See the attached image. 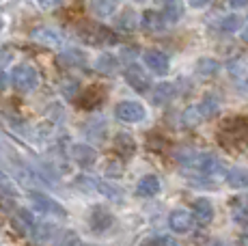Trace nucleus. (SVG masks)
<instances>
[{
    "instance_id": "nucleus-41",
    "label": "nucleus",
    "mask_w": 248,
    "mask_h": 246,
    "mask_svg": "<svg viewBox=\"0 0 248 246\" xmlns=\"http://www.w3.org/2000/svg\"><path fill=\"white\" fill-rule=\"evenodd\" d=\"M190 2V7H194V9H203L205 4H209V0H188Z\"/></svg>"
},
{
    "instance_id": "nucleus-44",
    "label": "nucleus",
    "mask_w": 248,
    "mask_h": 246,
    "mask_svg": "<svg viewBox=\"0 0 248 246\" xmlns=\"http://www.w3.org/2000/svg\"><path fill=\"white\" fill-rule=\"evenodd\" d=\"M4 28V20H2V15H0V31Z\"/></svg>"
},
{
    "instance_id": "nucleus-28",
    "label": "nucleus",
    "mask_w": 248,
    "mask_h": 246,
    "mask_svg": "<svg viewBox=\"0 0 248 246\" xmlns=\"http://www.w3.org/2000/svg\"><path fill=\"white\" fill-rule=\"evenodd\" d=\"M95 190L102 192L106 199H112V201H121V199H123V190H121V188L114 186L112 182H106V179L95 182Z\"/></svg>"
},
{
    "instance_id": "nucleus-30",
    "label": "nucleus",
    "mask_w": 248,
    "mask_h": 246,
    "mask_svg": "<svg viewBox=\"0 0 248 246\" xmlns=\"http://www.w3.org/2000/svg\"><path fill=\"white\" fill-rule=\"evenodd\" d=\"M87 134L91 140H104L106 136V121L104 119H95L87 123Z\"/></svg>"
},
{
    "instance_id": "nucleus-42",
    "label": "nucleus",
    "mask_w": 248,
    "mask_h": 246,
    "mask_svg": "<svg viewBox=\"0 0 248 246\" xmlns=\"http://www.w3.org/2000/svg\"><path fill=\"white\" fill-rule=\"evenodd\" d=\"M229 4L235 7V9H240V7H248V0H229Z\"/></svg>"
},
{
    "instance_id": "nucleus-36",
    "label": "nucleus",
    "mask_w": 248,
    "mask_h": 246,
    "mask_svg": "<svg viewBox=\"0 0 248 246\" xmlns=\"http://www.w3.org/2000/svg\"><path fill=\"white\" fill-rule=\"evenodd\" d=\"M145 244H160V246H170L175 244V238H170V235H151V238L145 240Z\"/></svg>"
},
{
    "instance_id": "nucleus-43",
    "label": "nucleus",
    "mask_w": 248,
    "mask_h": 246,
    "mask_svg": "<svg viewBox=\"0 0 248 246\" xmlns=\"http://www.w3.org/2000/svg\"><path fill=\"white\" fill-rule=\"evenodd\" d=\"M242 39H244V41H246V44H248V28H246V31H244V32H242Z\"/></svg>"
},
{
    "instance_id": "nucleus-17",
    "label": "nucleus",
    "mask_w": 248,
    "mask_h": 246,
    "mask_svg": "<svg viewBox=\"0 0 248 246\" xmlns=\"http://www.w3.org/2000/svg\"><path fill=\"white\" fill-rule=\"evenodd\" d=\"M220 108H222V102L218 93H205V97L199 104V112H201L203 119H214L220 112Z\"/></svg>"
},
{
    "instance_id": "nucleus-24",
    "label": "nucleus",
    "mask_w": 248,
    "mask_h": 246,
    "mask_svg": "<svg viewBox=\"0 0 248 246\" xmlns=\"http://www.w3.org/2000/svg\"><path fill=\"white\" fill-rule=\"evenodd\" d=\"M197 164H199V171H201L205 177H216V175H220V162H218L216 155H212V154L201 155Z\"/></svg>"
},
{
    "instance_id": "nucleus-37",
    "label": "nucleus",
    "mask_w": 248,
    "mask_h": 246,
    "mask_svg": "<svg viewBox=\"0 0 248 246\" xmlns=\"http://www.w3.org/2000/svg\"><path fill=\"white\" fill-rule=\"evenodd\" d=\"M123 173V164L119 162V160H110L106 167V175L108 177H119V175Z\"/></svg>"
},
{
    "instance_id": "nucleus-31",
    "label": "nucleus",
    "mask_w": 248,
    "mask_h": 246,
    "mask_svg": "<svg viewBox=\"0 0 248 246\" xmlns=\"http://www.w3.org/2000/svg\"><path fill=\"white\" fill-rule=\"evenodd\" d=\"M201 112H199L197 106H190L184 110V115H181V123H184V127H188V130H192V127H197L199 123H201Z\"/></svg>"
},
{
    "instance_id": "nucleus-20",
    "label": "nucleus",
    "mask_w": 248,
    "mask_h": 246,
    "mask_svg": "<svg viewBox=\"0 0 248 246\" xmlns=\"http://www.w3.org/2000/svg\"><path fill=\"white\" fill-rule=\"evenodd\" d=\"M194 72H197L199 78H214V76L220 72V63L216 59H212V56H203V59L197 61Z\"/></svg>"
},
{
    "instance_id": "nucleus-27",
    "label": "nucleus",
    "mask_w": 248,
    "mask_h": 246,
    "mask_svg": "<svg viewBox=\"0 0 248 246\" xmlns=\"http://www.w3.org/2000/svg\"><path fill=\"white\" fill-rule=\"evenodd\" d=\"M89 7L97 17H108L117 9V0H89Z\"/></svg>"
},
{
    "instance_id": "nucleus-10",
    "label": "nucleus",
    "mask_w": 248,
    "mask_h": 246,
    "mask_svg": "<svg viewBox=\"0 0 248 246\" xmlns=\"http://www.w3.org/2000/svg\"><path fill=\"white\" fill-rule=\"evenodd\" d=\"M125 82L130 84L136 93H149V89H151L149 76H147V72L140 65H130V67L125 69Z\"/></svg>"
},
{
    "instance_id": "nucleus-33",
    "label": "nucleus",
    "mask_w": 248,
    "mask_h": 246,
    "mask_svg": "<svg viewBox=\"0 0 248 246\" xmlns=\"http://www.w3.org/2000/svg\"><path fill=\"white\" fill-rule=\"evenodd\" d=\"M231 207H233V218L235 220H246V207H248V199L246 197L233 199Z\"/></svg>"
},
{
    "instance_id": "nucleus-18",
    "label": "nucleus",
    "mask_w": 248,
    "mask_h": 246,
    "mask_svg": "<svg viewBox=\"0 0 248 246\" xmlns=\"http://www.w3.org/2000/svg\"><path fill=\"white\" fill-rule=\"evenodd\" d=\"M59 65H63V67H71V69H76V67H87V54H84L82 50H78V48H69V50H65L63 54L59 56Z\"/></svg>"
},
{
    "instance_id": "nucleus-29",
    "label": "nucleus",
    "mask_w": 248,
    "mask_h": 246,
    "mask_svg": "<svg viewBox=\"0 0 248 246\" xmlns=\"http://www.w3.org/2000/svg\"><path fill=\"white\" fill-rule=\"evenodd\" d=\"M227 184L231 188H248V169H231L227 173Z\"/></svg>"
},
{
    "instance_id": "nucleus-1",
    "label": "nucleus",
    "mask_w": 248,
    "mask_h": 246,
    "mask_svg": "<svg viewBox=\"0 0 248 246\" xmlns=\"http://www.w3.org/2000/svg\"><path fill=\"white\" fill-rule=\"evenodd\" d=\"M78 37L89 46H114L119 44V37L112 28L104 24H95V22H80Z\"/></svg>"
},
{
    "instance_id": "nucleus-45",
    "label": "nucleus",
    "mask_w": 248,
    "mask_h": 246,
    "mask_svg": "<svg viewBox=\"0 0 248 246\" xmlns=\"http://www.w3.org/2000/svg\"><path fill=\"white\" fill-rule=\"evenodd\" d=\"M136 2H145V0H136Z\"/></svg>"
},
{
    "instance_id": "nucleus-8",
    "label": "nucleus",
    "mask_w": 248,
    "mask_h": 246,
    "mask_svg": "<svg viewBox=\"0 0 248 246\" xmlns=\"http://www.w3.org/2000/svg\"><path fill=\"white\" fill-rule=\"evenodd\" d=\"M35 225H37L35 214L31 210H26V207H17L11 214V227L17 235H31Z\"/></svg>"
},
{
    "instance_id": "nucleus-32",
    "label": "nucleus",
    "mask_w": 248,
    "mask_h": 246,
    "mask_svg": "<svg viewBox=\"0 0 248 246\" xmlns=\"http://www.w3.org/2000/svg\"><path fill=\"white\" fill-rule=\"evenodd\" d=\"M54 242L69 246V244H80L82 242V238H80L74 229H59L56 231V235H54Z\"/></svg>"
},
{
    "instance_id": "nucleus-6",
    "label": "nucleus",
    "mask_w": 248,
    "mask_h": 246,
    "mask_svg": "<svg viewBox=\"0 0 248 246\" xmlns=\"http://www.w3.org/2000/svg\"><path fill=\"white\" fill-rule=\"evenodd\" d=\"M220 136H229L231 143L248 138V117H229V119H225Z\"/></svg>"
},
{
    "instance_id": "nucleus-11",
    "label": "nucleus",
    "mask_w": 248,
    "mask_h": 246,
    "mask_svg": "<svg viewBox=\"0 0 248 246\" xmlns=\"http://www.w3.org/2000/svg\"><path fill=\"white\" fill-rule=\"evenodd\" d=\"M71 160H74L80 169H93L95 162H97V151L91 147V145H84V143L71 145Z\"/></svg>"
},
{
    "instance_id": "nucleus-14",
    "label": "nucleus",
    "mask_w": 248,
    "mask_h": 246,
    "mask_svg": "<svg viewBox=\"0 0 248 246\" xmlns=\"http://www.w3.org/2000/svg\"><path fill=\"white\" fill-rule=\"evenodd\" d=\"M112 149L119 154V158L130 160L132 155L136 154V140H134V136L125 134V132H119V134L112 138Z\"/></svg>"
},
{
    "instance_id": "nucleus-23",
    "label": "nucleus",
    "mask_w": 248,
    "mask_h": 246,
    "mask_svg": "<svg viewBox=\"0 0 248 246\" xmlns=\"http://www.w3.org/2000/svg\"><path fill=\"white\" fill-rule=\"evenodd\" d=\"M95 69H97L102 76H112L119 69V59L114 54L104 52V54H99L97 61H95Z\"/></svg>"
},
{
    "instance_id": "nucleus-26",
    "label": "nucleus",
    "mask_w": 248,
    "mask_h": 246,
    "mask_svg": "<svg viewBox=\"0 0 248 246\" xmlns=\"http://www.w3.org/2000/svg\"><path fill=\"white\" fill-rule=\"evenodd\" d=\"M56 231H59V229H56L52 222H39V225H35L31 238L35 240V242H47V240H54Z\"/></svg>"
},
{
    "instance_id": "nucleus-15",
    "label": "nucleus",
    "mask_w": 248,
    "mask_h": 246,
    "mask_svg": "<svg viewBox=\"0 0 248 246\" xmlns=\"http://www.w3.org/2000/svg\"><path fill=\"white\" fill-rule=\"evenodd\" d=\"M214 214H216V210H214V203L209 199L201 197L192 203V216L199 225H209L214 220Z\"/></svg>"
},
{
    "instance_id": "nucleus-40",
    "label": "nucleus",
    "mask_w": 248,
    "mask_h": 246,
    "mask_svg": "<svg viewBox=\"0 0 248 246\" xmlns=\"http://www.w3.org/2000/svg\"><path fill=\"white\" fill-rule=\"evenodd\" d=\"M9 82H11V80H9V74L0 69V93H4V91H7Z\"/></svg>"
},
{
    "instance_id": "nucleus-19",
    "label": "nucleus",
    "mask_w": 248,
    "mask_h": 246,
    "mask_svg": "<svg viewBox=\"0 0 248 246\" xmlns=\"http://www.w3.org/2000/svg\"><path fill=\"white\" fill-rule=\"evenodd\" d=\"M173 97H175V87L170 82L155 84L154 91H151V104H155V106H164V104H169Z\"/></svg>"
},
{
    "instance_id": "nucleus-35",
    "label": "nucleus",
    "mask_w": 248,
    "mask_h": 246,
    "mask_svg": "<svg viewBox=\"0 0 248 246\" xmlns=\"http://www.w3.org/2000/svg\"><path fill=\"white\" fill-rule=\"evenodd\" d=\"M76 186H78L80 190L93 192V190H95V179L87 177V175H80V177H76Z\"/></svg>"
},
{
    "instance_id": "nucleus-25",
    "label": "nucleus",
    "mask_w": 248,
    "mask_h": 246,
    "mask_svg": "<svg viewBox=\"0 0 248 246\" xmlns=\"http://www.w3.org/2000/svg\"><path fill=\"white\" fill-rule=\"evenodd\" d=\"M136 26H138L136 11L134 9H123V11L119 13V17H117V28L119 31H123V32H132V31H136Z\"/></svg>"
},
{
    "instance_id": "nucleus-13",
    "label": "nucleus",
    "mask_w": 248,
    "mask_h": 246,
    "mask_svg": "<svg viewBox=\"0 0 248 246\" xmlns=\"http://www.w3.org/2000/svg\"><path fill=\"white\" fill-rule=\"evenodd\" d=\"M104 99H106V91H104L102 87H89L84 89L82 93H80L78 97V106L84 108V110H95V108H99L104 104Z\"/></svg>"
},
{
    "instance_id": "nucleus-38",
    "label": "nucleus",
    "mask_w": 248,
    "mask_h": 246,
    "mask_svg": "<svg viewBox=\"0 0 248 246\" xmlns=\"http://www.w3.org/2000/svg\"><path fill=\"white\" fill-rule=\"evenodd\" d=\"M37 4H39L41 9H46V11H50V9H56L63 4V0H37Z\"/></svg>"
},
{
    "instance_id": "nucleus-2",
    "label": "nucleus",
    "mask_w": 248,
    "mask_h": 246,
    "mask_svg": "<svg viewBox=\"0 0 248 246\" xmlns=\"http://www.w3.org/2000/svg\"><path fill=\"white\" fill-rule=\"evenodd\" d=\"M9 80H11L13 91L26 95V93H32L39 87V72L31 63H17L9 74Z\"/></svg>"
},
{
    "instance_id": "nucleus-12",
    "label": "nucleus",
    "mask_w": 248,
    "mask_h": 246,
    "mask_svg": "<svg viewBox=\"0 0 248 246\" xmlns=\"http://www.w3.org/2000/svg\"><path fill=\"white\" fill-rule=\"evenodd\" d=\"M194 225V216L188 210H173L169 214V227L175 233H190Z\"/></svg>"
},
{
    "instance_id": "nucleus-5",
    "label": "nucleus",
    "mask_w": 248,
    "mask_h": 246,
    "mask_svg": "<svg viewBox=\"0 0 248 246\" xmlns=\"http://www.w3.org/2000/svg\"><path fill=\"white\" fill-rule=\"evenodd\" d=\"M112 222H114V216H112V212L108 210V207L95 205L93 210H91L89 227H91L93 233H106V231L112 227Z\"/></svg>"
},
{
    "instance_id": "nucleus-9",
    "label": "nucleus",
    "mask_w": 248,
    "mask_h": 246,
    "mask_svg": "<svg viewBox=\"0 0 248 246\" xmlns=\"http://www.w3.org/2000/svg\"><path fill=\"white\" fill-rule=\"evenodd\" d=\"M31 41L46 46V48H61L63 46V35L50 26H39L35 31H31Z\"/></svg>"
},
{
    "instance_id": "nucleus-16",
    "label": "nucleus",
    "mask_w": 248,
    "mask_h": 246,
    "mask_svg": "<svg viewBox=\"0 0 248 246\" xmlns=\"http://www.w3.org/2000/svg\"><path fill=\"white\" fill-rule=\"evenodd\" d=\"M160 188H162V184H160L158 175H145V177H140L136 184V197L151 199V197L158 195Z\"/></svg>"
},
{
    "instance_id": "nucleus-7",
    "label": "nucleus",
    "mask_w": 248,
    "mask_h": 246,
    "mask_svg": "<svg viewBox=\"0 0 248 246\" xmlns=\"http://www.w3.org/2000/svg\"><path fill=\"white\" fill-rule=\"evenodd\" d=\"M142 61H145L147 69H149V72H154L155 76H166V74H169L170 61H169V56H166L162 50H155V48L145 50V52H142Z\"/></svg>"
},
{
    "instance_id": "nucleus-34",
    "label": "nucleus",
    "mask_w": 248,
    "mask_h": 246,
    "mask_svg": "<svg viewBox=\"0 0 248 246\" xmlns=\"http://www.w3.org/2000/svg\"><path fill=\"white\" fill-rule=\"evenodd\" d=\"M240 24L242 22H240V17L237 15H225L220 20V24H218V28H220L222 32H235L237 28H240Z\"/></svg>"
},
{
    "instance_id": "nucleus-21",
    "label": "nucleus",
    "mask_w": 248,
    "mask_h": 246,
    "mask_svg": "<svg viewBox=\"0 0 248 246\" xmlns=\"http://www.w3.org/2000/svg\"><path fill=\"white\" fill-rule=\"evenodd\" d=\"M140 24L142 28H145L147 32H160V31H164V26H166V20H164V15L158 11H145L142 13V20H140Z\"/></svg>"
},
{
    "instance_id": "nucleus-3",
    "label": "nucleus",
    "mask_w": 248,
    "mask_h": 246,
    "mask_svg": "<svg viewBox=\"0 0 248 246\" xmlns=\"http://www.w3.org/2000/svg\"><path fill=\"white\" fill-rule=\"evenodd\" d=\"M28 199H31L32 207H35L39 214H50V216H59V218H65L67 216V210L61 205L59 201H54L52 197L44 195L39 190H31L28 192Z\"/></svg>"
},
{
    "instance_id": "nucleus-4",
    "label": "nucleus",
    "mask_w": 248,
    "mask_h": 246,
    "mask_svg": "<svg viewBox=\"0 0 248 246\" xmlns=\"http://www.w3.org/2000/svg\"><path fill=\"white\" fill-rule=\"evenodd\" d=\"M114 115H117L119 121L123 123H140L145 119L147 110L140 102H134V99H123L114 106Z\"/></svg>"
},
{
    "instance_id": "nucleus-39",
    "label": "nucleus",
    "mask_w": 248,
    "mask_h": 246,
    "mask_svg": "<svg viewBox=\"0 0 248 246\" xmlns=\"http://www.w3.org/2000/svg\"><path fill=\"white\" fill-rule=\"evenodd\" d=\"M63 91H65V97H74L76 93H78V82H69V84H65Z\"/></svg>"
},
{
    "instance_id": "nucleus-22",
    "label": "nucleus",
    "mask_w": 248,
    "mask_h": 246,
    "mask_svg": "<svg viewBox=\"0 0 248 246\" xmlns=\"http://www.w3.org/2000/svg\"><path fill=\"white\" fill-rule=\"evenodd\" d=\"M166 24H177L184 17V2L181 0H164V9H162Z\"/></svg>"
}]
</instances>
